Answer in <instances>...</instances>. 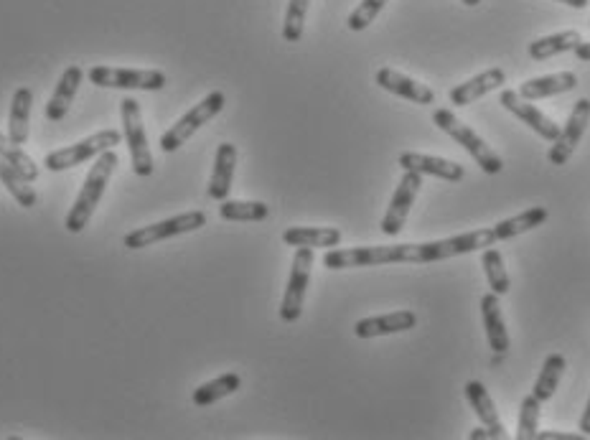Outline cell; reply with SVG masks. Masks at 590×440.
I'll list each match as a JSON object with an SVG mask.
<instances>
[{
	"mask_svg": "<svg viewBox=\"0 0 590 440\" xmlns=\"http://www.w3.org/2000/svg\"><path fill=\"white\" fill-rule=\"evenodd\" d=\"M496 232L491 229H474V232L456 234L448 240L418 242V245H390V247H351V250H329L323 255V265L329 270L349 268H374V265H395V262H412V265H428V262L448 260V257L471 255L476 250L496 245Z\"/></svg>",
	"mask_w": 590,
	"mask_h": 440,
	"instance_id": "6da1fadb",
	"label": "cell"
},
{
	"mask_svg": "<svg viewBox=\"0 0 590 440\" xmlns=\"http://www.w3.org/2000/svg\"><path fill=\"white\" fill-rule=\"evenodd\" d=\"M117 166H120V158H117V153L112 151V148L102 153V156H97V163L90 168V173H87V179H84L82 191L77 194L72 212L67 214V232H84V227L90 224L95 209L100 207L102 196H105V189L107 184H110L112 173H115Z\"/></svg>",
	"mask_w": 590,
	"mask_h": 440,
	"instance_id": "7a4b0ae2",
	"label": "cell"
},
{
	"mask_svg": "<svg viewBox=\"0 0 590 440\" xmlns=\"http://www.w3.org/2000/svg\"><path fill=\"white\" fill-rule=\"evenodd\" d=\"M433 123L438 125V128L443 130V133H446L448 138H453L458 145H463V151L471 153V158H474L476 166H479L481 171L489 173V176H496V173H501V168H504V161L499 158V153H496L494 148H491V145H486V140L481 138V135H476L474 130H471V125H463L451 110H446V107L435 110L433 112Z\"/></svg>",
	"mask_w": 590,
	"mask_h": 440,
	"instance_id": "3957f363",
	"label": "cell"
},
{
	"mask_svg": "<svg viewBox=\"0 0 590 440\" xmlns=\"http://www.w3.org/2000/svg\"><path fill=\"white\" fill-rule=\"evenodd\" d=\"M224 105H227V97H224V92H219V90L209 92V95H206L199 105H194L184 117H181L179 123L171 125V128L161 135V143H158L161 145V151L163 153L179 151L186 140L194 138V135L199 133L206 123H209V120H214V117L224 110Z\"/></svg>",
	"mask_w": 590,
	"mask_h": 440,
	"instance_id": "277c9868",
	"label": "cell"
},
{
	"mask_svg": "<svg viewBox=\"0 0 590 440\" xmlns=\"http://www.w3.org/2000/svg\"><path fill=\"white\" fill-rule=\"evenodd\" d=\"M123 140H125L123 133H117V130H110V128L100 130V133L79 140V143L67 145V148H59V151H51L49 156H46L44 166L54 173L69 171V168L82 166L84 161H92V158L102 156V153L115 148V145H120Z\"/></svg>",
	"mask_w": 590,
	"mask_h": 440,
	"instance_id": "5b68a950",
	"label": "cell"
},
{
	"mask_svg": "<svg viewBox=\"0 0 590 440\" xmlns=\"http://www.w3.org/2000/svg\"><path fill=\"white\" fill-rule=\"evenodd\" d=\"M120 115H123V138L130 148V161H133V171L143 179L153 176L156 171V161L148 148V135L143 128V115H140V105L133 97H123L120 102Z\"/></svg>",
	"mask_w": 590,
	"mask_h": 440,
	"instance_id": "8992f818",
	"label": "cell"
},
{
	"mask_svg": "<svg viewBox=\"0 0 590 440\" xmlns=\"http://www.w3.org/2000/svg\"><path fill=\"white\" fill-rule=\"evenodd\" d=\"M206 224V214L204 212H184L179 217L163 219V222L156 224H145V227L133 229L130 234H125V247L128 250H143V247H151L156 242L171 240V237H179V234H189L196 232Z\"/></svg>",
	"mask_w": 590,
	"mask_h": 440,
	"instance_id": "52a82bcc",
	"label": "cell"
},
{
	"mask_svg": "<svg viewBox=\"0 0 590 440\" xmlns=\"http://www.w3.org/2000/svg\"><path fill=\"white\" fill-rule=\"evenodd\" d=\"M90 82L107 90H140L158 92L166 87V74L158 69H117V67H92Z\"/></svg>",
	"mask_w": 590,
	"mask_h": 440,
	"instance_id": "ba28073f",
	"label": "cell"
},
{
	"mask_svg": "<svg viewBox=\"0 0 590 440\" xmlns=\"http://www.w3.org/2000/svg\"><path fill=\"white\" fill-rule=\"evenodd\" d=\"M311 268H313V250L311 247H298L293 255V268H290L288 288H285L283 303H280V318L285 324H295L303 313V303H306L308 283H311Z\"/></svg>",
	"mask_w": 590,
	"mask_h": 440,
	"instance_id": "9c48e42d",
	"label": "cell"
},
{
	"mask_svg": "<svg viewBox=\"0 0 590 440\" xmlns=\"http://www.w3.org/2000/svg\"><path fill=\"white\" fill-rule=\"evenodd\" d=\"M588 125H590V100L588 97H580V100L573 105V112H570L565 128L560 130V135H557L555 140H552L547 161H550L552 166H565V163L573 158L575 148H578V143L583 140Z\"/></svg>",
	"mask_w": 590,
	"mask_h": 440,
	"instance_id": "30bf717a",
	"label": "cell"
},
{
	"mask_svg": "<svg viewBox=\"0 0 590 440\" xmlns=\"http://www.w3.org/2000/svg\"><path fill=\"white\" fill-rule=\"evenodd\" d=\"M420 186H423V173L405 171L402 181L397 184V191L395 196H392L390 207H387L385 219H382V224H379L382 234H387V237H397V234L402 232L407 217H410L412 204H415V199H418L420 194Z\"/></svg>",
	"mask_w": 590,
	"mask_h": 440,
	"instance_id": "8fae6325",
	"label": "cell"
},
{
	"mask_svg": "<svg viewBox=\"0 0 590 440\" xmlns=\"http://www.w3.org/2000/svg\"><path fill=\"white\" fill-rule=\"evenodd\" d=\"M501 105H504V110L512 112L514 117H519L524 125H529V128L535 130V133L540 135L542 140H547V143H552V140L560 135V128H557V123L552 117H547L545 112L537 110L532 102L522 100L514 90L501 92Z\"/></svg>",
	"mask_w": 590,
	"mask_h": 440,
	"instance_id": "7c38bea8",
	"label": "cell"
},
{
	"mask_svg": "<svg viewBox=\"0 0 590 440\" xmlns=\"http://www.w3.org/2000/svg\"><path fill=\"white\" fill-rule=\"evenodd\" d=\"M374 82L382 87L385 92L402 97V100H410L415 105H435V92L430 90L428 84H420L418 79L407 77V74L395 72V69L385 67L374 74Z\"/></svg>",
	"mask_w": 590,
	"mask_h": 440,
	"instance_id": "4fadbf2b",
	"label": "cell"
},
{
	"mask_svg": "<svg viewBox=\"0 0 590 440\" xmlns=\"http://www.w3.org/2000/svg\"><path fill=\"white\" fill-rule=\"evenodd\" d=\"M402 171H418L423 176H435V179L451 181V184H458V181L466 179V168L461 163L446 161V158H435L425 156V153L407 151L400 156Z\"/></svg>",
	"mask_w": 590,
	"mask_h": 440,
	"instance_id": "5bb4252c",
	"label": "cell"
},
{
	"mask_svg": "<svg viewBox=\"0 0 590 440\" xmlns=\"http://www.w3.org/2000/svg\"><path fill=\"white\" fill-rule=\"evenodd\" d=\"M501 84H507V72H504L501 67L486 69V72L476 74V77H471L468 82L453 87V90H451V105H456V107L474 105L476 100L486 97L489 92L499 90Z\"/></svg>",
	"mask_w": 590,
	"mask_h": 440,
	"instance_id": "9a60e30c",
	"label": "cell"
},
{
	"mask_svg": "<svg viewBox=\"0 0 590 440\" xmlns=\"http://www.w3.org/2000/svg\"><path fill=\"white\" fill-rule=\"evenodd\" d=\"M418 326V316L412 311H395L385 313V316H372L362 318L354 326V334L359 339H377V336H390V334H405V331L415 329Z\"/></svg>",
	"mask_w": 590,
	"mask_h": 440,
	"instance_id": "2e32d148",
	"label": "cell"
},
{
	"mask_svg": "<svg viewBox=\"0 0 590 440\" xmlns=\"http://www.w3.org/2000/svg\"><path fill=\"white\" fill-rule=\"evenodd\" d=\"M84 79V72L79 64H72V67H67L62 72V79H59V84H56L54 95H51V100L46 102V120L49 123H59V120H64L69 112V107H72L74 97H77V90L79 84H82Z\"/></svg>",
	"mask_w": 590,
	"mask_h": 440,
	"instance_id": "e0dca14e",
	"label": "cell"
},
{
	"mask_svg": "<svg viewBox=\"0 0 590 440\" xmlns=\"http://www.w3.org/2000/svg\"><path fill=\"white\" fill-rule=\"evenodd\" d=\"M481 316H484V329H486V341H489L491 351L496 354H507L512 341H509L507 324H504V313H501V303L496 293H486L481 298Z\"/></svg>",
	"mask_w": 590,
	"mask_h": 440,
	"instance_id": "ac0fdd59",
	"label": "cell"
},
{
	"mask_svg": "<svg viewBox=\"0 0 590 440\" xmlns=\"http://www.w3.org/2000/svg\"><path fill=\"white\" fill-rule=\"evenodd\" d=\"M234 168H237V148L232 143H222L217 148V156H214V171L212 179H209V199L224 201L232 191L234 181Z\"/></svg>",
	"mask_w": 590,
	"mask_h": 440,
	"instance_id": "d6986e66",
	"label": "cell"
},
{
	"mask_svg": "<svg viewBox=\"0 0 590 440\" xmlns=\"http://www.w3.org/2000/svg\"><path fill=\"white\" fill-rule=\"evenodd\" d=\"M578 87V77L573 72H557V74H545V77L527 79V82L519 87L517 95L527 102L545 100V97L552 95H563V92H570Z\"/></svg>",
	"mask_w": 590,
	"mask_h": 440,
	"instance_id": "ffe728a7",
	"label": "cell"
},
{
	"mask_svg": "<svg viewBox=\"0 0 590 440\" xmlns=\"http://www.w3.org/2000/svg\"><path fill=\"white\" fill-rule=\"evenodd\" d=\"M463 392H466V400L471 402V407L476 410L481 423H484L486 430H489V438L494 440L507 438V428H504V423H501L494 400H491V395L486 392V387L481 385V382H466Z\"/></svg>",
	"mask_w": 590,
	"mask_h": 440,
	"instance_id": "44dd1931",
	"label": "cell"
},
{
	"mask_svg": "<svg viewBox=\"0 0 590 440\" xmlns=\"http://www.w3.org/2000/svg\"><path fill=\"white\" fill-rule=\"evenodd\" d=\"M283 242L288 247H339L341 229L336 227H290L283 232Z\"/></svg>",
	"mask_w": 590,
	"mask_h": 440,
	"instance_id": "7402d4cb",
	"label": "cell"
},
{
	"mask_svg": "<svg viewBox=\"0 0 590 440\" xmlns=\"http://www.w3.org/2000/svg\"><path fill=\"white\" fill-rule=\"evenodd\" d=\"M31 107H34V92L28 87H18L11 100V115H8V140L23 145L28 140V125H31Z\"/></svg>",
	"mask_w": 590,
	"mask_h": 440,
	"instance_id": "603a6c76",
	"label": "cell"
},
{
	"mask_svg": "<svg viewBox=\"0 0 590 440\" xmlns=\"http://www.w3.org/2000/svg\"><path fill=\"white\" fill-rule=\"evenodd\" d=\"M580 44H583V36H580L578 31H560V34L542 36V39L532 41L527 51L535 62H545V59L565 54V51H575Z\"/></svg>",
	"mask_w": 590,
	"mask_h": 440,
	"instance_id": "cb8c5ba5",
	"label": "cell"
},
{
	"mask_svg": "<svg viewBox=\"0 0 590 440\" xmlns=\"http://www.w3.org/2000/svg\"><path fill=\"white\" fill-rule=\"evenodd\" d=\"M547 219H550V212H547L545 207L527 209V212L517 214V217L504 219V222L494 224L496 240L504 242V240H512V237H519V234H524V232H532V229H537L540 224H545Z\"/></svg>",
	"mask_w": 590,
	"mask_h": 440,
	"instance_id": "d4e9b609",
	"label": "cell"
},
{
	"mask_svg": "<svg viewBox=\"0 0 590 440\" xmlns=\"http://www.w3.org/2000/svg\"><path fill=\"white\" fill-rule=\"evenodd\" d=\"M240 387H242L240 374L227 372V374H222V377L212 379V382H206V385L196 387L191 400H194V405H199V407H209V405H214V402L222 400V397L234 395V392L240 390Z\"/></svg>",
	"mask_w": 590,
	"mask_h": 440,
	"instance_id": "484cf974",
	"label": "cell"
},
{
	"mask_svg": "<svg viewBox=\"0 0 590 440\" xmlns=\"http://www.w3.org/2000/svg\"><path fill=\"white\" fill-rule=\"evenodd\" d=\"M565 369H568V362H565L563 354H550V357L545 359V364H542V372L540 377H537L532 395L540 402L552 400V395H555L557 387H560V379H563Z\"/></svg>",
	"mask_w": 590,
	"mask_h": 440,
	"instance_id": "4316f807",
	"label": "cell"
},
{
	"mask_svg": "<svg viewBox=\"0 0 590 440\" xmlns=\"http://www.w3.org/2000/svg\"><path fill=\"white\" fill-rule=\"evenodd\" d=\"M0 184L6 186L8 194L18 201V207H23V209L36 207L39 196H36V191L31 189V181L23 179L21 173H18L11 163L3 161V158H0Z\"/></svg>",
	"mask_w": 590,
	"mask_h": 440,
	"instance_id": "83f0119b",
	"label": "cell"
},
{
	"mask_svg": "<svg viewBox=\"0 0 590 440\" xmlns=\"http://www.w3.org/2000/svg\"><path fill=\"white\" fill-rule=\"evenodd\" d=\"M219 217L227 222H265L270 217V207L262 201L224 199L219 204Z\"/></svg>",
	"mask_w": 590,
	"mask_h": 440,
	"instance_id": "f1b7e54d",
	"label": "cell"
},
{
	"mask_svg": "<svg viewBox=\"0 0 590 440\" xmlns=\"http://www.w3.org/2000/svg\"><path fill=\"white\" fill-rule=\"evenodd\" d=\"M481 265H484L486 280H489L491 293L496 296H507L509 288H512V278H509L507 268H504V257L496 247H486L484 255H481Z\"/></svg>",
	"mask_w": 590,
	"mask_h": 440,
	"instance_id": "f546056e",
	"label": "cell"
},
{
	"mask_svg": "<svg viewBox=\"0 0 590 440\" xmlns=\"http://www.w3.org/2000/svg\"><path fill=\"white\" fill-rule=\"evenodd\" d=\"M0 158H3L6 163H11V166L21 173L23 179L31 181V184L39 179V166L31 161V156H28V153L21 151V145L11 143V140H8V135H3V133H0Z\"/></svg>",
	"mask_w": 590,
	"mask_h": 440,
	"instance_id": "4dcf8cb0",
	"label": "cell"
},
{
	"mask_svg": "<svg viewBox=\"0 0 590 440\" xmlns=\"http://www.w3.org/2000/svg\"><path fill=\"white\" fill-rule=\"evenodd\" d=\"M540 413L542 402L535 395H527L519 407V423H517V438L519 440H535L540 433Z\"/></svg>",
	"mask_w": 590,
	"mask_h": 440,
	"instance_id": "1f68e13d",
	"label": "cell"
},
{
	"mask_svg": "<svg viewBox=\"0 0 590 440\" xmlns=\"http://www.w3.org/2000/svg\"><path fill=\"white\" fill-rule=\"evenodd\" d=\"M311 8V0H290L288 11L283 21V39L288 44H298L303 39V28H306V16Z\"/></svg>",
	"mask_w": 590,
	"mask_h": 440,
	"instance_id": "d6a6232c",
	"label": "cell"
},
{
	"mask_svg": "<svg viewBox=\"0 0 590 440\" xmlns=\"http://www.w3.org/2000/svg\"><path fill=\"white\" fill-rule=\"evenodd\" d=\"M387 3H390V0H362V3L351 11L346 26H349L351 31H364V28H369V23H374V18L382 13V8H385Z\"/></svg>",
	"mask_w": 590,
	"mask_h": 440,
	"instance_id": "836d02e7",
	"label": "cell"
},
{
	"mask_svg": "<svg viewBox=\"0 0 590 440\" xmlns=\"http://www.w3.org/2000/svg\"><path fill=\"white\" fill-rule=\"evenodd\" d=\"M537 438L542 440H580L585 438L583 433L575 435V433H560V430H542V433H537Z\"/></svg>",
	"mask_w": 590,
	"mask_h": 440,
	"instance_id": "e575fe53",
	"label": "cell"
},
{
	"mask_svg": "<svg viewBox=\"0 0 590 440\" xmlns=\"http://www.w3.org/2000/svg\"><path fill=\"white\" fill-rule=\"evenodd\" d=\"M580 433H583L585 438L590 435V400H588V405H585V410H583V418H580Z\"/></svg>",
	"mask_w": 590,
	"mask_h": 440,
	"instance_id": "d590c367",
	"label": "cell"
},
{
	"mask_svg": "<svg viewBox=\"0 0 590 440\" xmlns=\"http://www.w3.org/2000/svg\"><path fill=\"white\" fill-rule=\"evenodd\" d=\"M575 56H578L580 62H590V44H588V41H583V44H580L578 49H575Z\"/></svg>",
	"mask_w": 590,
	"mask_h": 440,
	"instance_id": "8d00e7d4",
	"label": "cell"
},
{
	"mask_svg": "<svg viewBox=\"0 0 590 440\" xmlns=\"http://www.w3.org/2000/svg\"><path fill=\"white\" fill-rule=\"evenodd\" d=\"M468 440H491L489 438V430H486V428L471 430V433H468Z\"/></svg>",
	"mask_w": 590,
	"mask_h": 440,
	"instance_id": "74e56055",
	"label": "cell"
},
{
	"mask_svg": "<svg viewBox=\"0 0 590 440\" xmlns=\"http://www.w3.org/2000/svg\"><path fill=\"white\" fill-rule=\"evenodd\" d=\"M555 3H565V6H570V8H585L590 3V0H555Z\"/></svg>",
	"mask_w": 590,
	"mask_h": 440,
	"instance_id": "f35d334b",
	"label": "cell"
},
{
	"mask_svg": "<svg viewBox=\"0 0 590 440\" xmlns=\"http://www.w3.org/2000/svg\"><path fill=\"white\" fill-rule=\"evenodd\" d=\"M463 6H468V8H476V6H481V0H461Z\"/></svg>",
	"mask_w": 590,
	"mask_h": 440,
	"instance_id": "ab89813d",
	"label": "cell"
}]
</instances>
